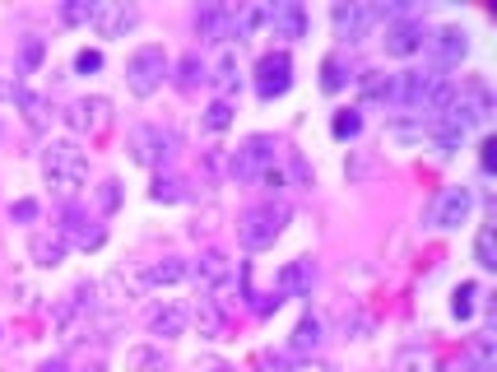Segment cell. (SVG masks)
Segmentation results:
<instances>
[{
  "label": "cell",
  "mask_w": 497,
  "mask_h": 372,
  "mask_svg": "<svg viewBox=\"0 0 497 372\" xmlns=\"http://www.w3.org/2000/svg\"><path fill=\"white\" fill-rule=\"evenodd\" d=\"M42 177L57 196H80L88 182V154L75 140H51L42 149Z\"/></svg>",
  "instance_id": "obj_1"
},
{
  "label": "cell",
  "mask_w": 497,
  "mask_h": 372,
  "mask_svg": "<svg viewBox=\"0 0 497 372\" xmlns=\"http://www.w3.org/2000/svg\"><path fill=\"white\" fill-rule=\"evenodd\" d=\"M284 223H288V205L265 200V205H256V210H247L237 219V237H242L247 252H265V247H274V237L284 233Z\"/></svg>",
  "instance_id": "obj_2"
},
{
  "label": "cell",
  "mask_w": 497,
  "mask_h": 372,
  "mask_svg": "<svg viewBox=\"0 0 497 372\" xmlns=\"http://www.w3.org/2000/svg\"><path fill=\"white\" fill-rule=\"evenodd\" d=\"M493 112H497V103H493L488 80H465V84H455V98L447 107V117L460 121L465 130H474V126H488Z\"/></svg>",
  "instance_id": "obj_3"
},
{
  "label": "cell",
  "mask_w": 497,
  "mask_h": 372,
  "mask_svg": "<svg viewBox=\"0 0 497 372\" xmlns=\"http://www.w3.org/2000/svg\"><path fill=\"white\" fill-rule=\"evenodd\" d=\"M163 80H168V51L163 47H140L131 61H126V84H131L135 98H149V93L163 89Z\"/></svg>",
  "instance_id": "obj_4"
},
{
  "label": "cell",
  "mask_w": 497,
  "mask_h": 372,
  "mask_svg": "<svg viewBox=\"0 0 497 372\" xmlns=\"http://www.w3.org/2000/svg\"><path fill=\"white\" fill-rule=\"evenodd\" d=\"M177 154V136L163 126H135L131 130V159L144 167H168Z\"/></svg>",
  "instance_id": "obj_5"
},
{
  "label": "cell",
  "mask_w": 497,
  "mask_h": 372,
  "mask_svg": "<svg viewBox=\"0 0 497 372\" xmlns=\"http://www.w3.org/2000/svg\"><path fill=\"white\" fill-rule=\"evenodd\" d=\"M274 167V140L270 136H251L233 149V159H228V173L237 182H261V173H270Z\"/></svg>",
  "instance_id": "obj_6"
},
{
  "label": "cell",
  "mask_w": 497,
  "mask_h": 372,
  "mask_svg": "<svg viewBox=\"0 0 497 372\" xmlns=\"http://www.w3.org/2000/svg\"><path fill=\"white\" fill-rule=\"evenodd\" d=\"M330 24H335V37L340 43H363L367 33H372V24H381L377 5H358V0H348V5H335L330 10Z\"/></svg>",
  "instance_id": "obj_7"
},
{
  "label": "cell",
  "mask_w": 497,
  "mask_h": 372,
  "mask_svg": "<svg viewBox=\"0 0 497 372\" xmlns=\"http://www.w3.org/2000/svg\"><path fill=\"white\" fill-rule=\"evenodd\" d=\"M293 84V61L288 51H265L261 61H256V93L270 103V98H284Z\"/></svg>",
  "instance_id": "obj_8"
},
{
  "label": "cell",
  "mask_w": 497,
  "mask_h": 372,
  "mask_svg": "<svg viewBox=\"0 0 497 372\" xmlns=\"http://www.w3.org/2000/svg\"><path fill=\"white\" fill-rule=\"evenodd\" d=\"M428 84L432 74L423 70H400L391 80V93H386V103H395L400 112H409V117H423V103H428Z\"/></svg>",
  "instance_id": "obj_9"
},
{
  "label": "cell",
  "mask_w": 497,
  "mask_h": 372,
  "mask_svg": "<svg viewBox=\"0 0 497 372\" xmlns=\"http://www.w3.org/2000/svg\"><path fill=\"white\" fill-rule=\"evenodd\" d=\"M423 47H428V56H432V66H437V70H451V66H460V61H465V51H470V37H465V28L447 24V28H437V33H428V37H423Z\"/></svg>",
  "instance_id": "obj_10"
},
{
  "label": "cell",
  "mask_w": 497,
  "mask_h": 372,
  "mask_svg": "<svg viewBox=\"0 0 497 372\" xmlns=\"http://www.w3.org/2000/svg\"><path fill=\"white\" fill-rule=\"evenodd\" d=\"M470 210H474V191H470V186H447V191L432 200L428 219L437 223V229H460V223L470 219Z\"/></svg>",
  "instance_id": "obj_11"
},
{
  "label": "cell",
  "mask_w": 497,
  "mask_h": 372,
  "mask_svg": "<svg viewBox=\"0 0 497 372\" xmlns=\"http://www.w3.org/2000/svg\"><path fill=\"white\" fill-rule=\"evenodd\" d=\"M423 24L418 19H409V14H400V19H391L386 24V37H381V47H386V56H395V61H404V56H414V51H423Z\"/></svg>",
  "instance_id": "obj_12"
},
{
  "label": "cell",
  "mask_w": 497,
  "mask_h": 372,
  "mask_svg": "<svg viewBox=\"0 0 497 372\" xmlns=\"http://www.w3.org/2000/svg\"><path fill=\"white\" fill-rule=\"evenodd\" d=\"M61 117H65L70 130H80V136H98V130L112 121V103L107 98H75Z\"/></svg>",
  "instance_id": "obj_13"
},
{
  "label": "cell",
  "mask_w": 497,
  "mask_h": 372,
  "mask_svg": "<svg viewBox=\"0 0 497 372\" xmlns=\"http://www.w3.org/2000/svg\"><path fill=\"white\" fill-rule=\"evenodd\" d=\"M140 24V10L126 5V0H103V5H94V28L98 37H126Z\"/></svg>",
  "instance_id": "obj_14"
},
{
  "label": "cell",
  "mask_w": 497,
  "mask_h": 372,
  "mask_svg": "<svg viewBox=\"0 0 497 372\" xmlns=\"http://www.w3.org/2000/svg\"><path fill=\"white\" fill-rule=\"evenodd\" d=\"M265 24H270L274 37L298 43V37H307V10L298 5V0H284V5H270L265 10Z\"/></svg>",
  "instance_id": "obj_15"
},
{
  "label": "cell",
  "mask_w": 497,
  "mask_h": 372,
  "mask_svg": "<svg viewBox=\"0 0 497 372\" xmlns=\"http://www.w3.org/2000/svg\"><path fill=\"white\" fill-rule=\"evenodd\" d=\"M195 37H200V43H218V47H224L233 37V10L228 5H205L195 14Z\"/></svg>",
  "instance_id": "obj_16"
},
{
  "label": "cell",
  "mask_w": 497,
  "mask_h": 372,
  "mask_svg": "<svg viewBox=\"0 0 497 372\" xmlns=\"http://www.w3.org/2000/svg\"><path fill=\"white\" fill-rule=\"evenodd\" d=\"M191 326V312L181 303H158L149 307V335H163V340H177V335H187Z\"/></svg>",
  "instance_id": "obj_17"
},
{
  "label": "cell",
  "mask_w": 497,
  "mask_h": 372,
  "mask_svg": "<svg viewBox=\"0 0 497 372\" xmlns=\"http://www.w3.org/2000/svg\"><path fill=\"white\" fill-rule=\"evenodd\" d=\"M311 284H317V275H311L307 256L288 260V266L279 270V298H311Z\"/></svg>",
  "instance_id": "obj_18"
},
{
  "label": "cell",
  "mask_w": 497,
  "mask_h": 372,
  "mask_svg": "<svg viewBox=\"0 0 497 372\" xmlns=\"http://www.w3.org/2000/svg\"><path fill=\"white\" fill-rule=\"evenodd\" d=\"M210 80L224 89V93H233L237 84H242V66H237V43H224L214 51V66H210Z\"/></svg>",
  "instance_id": "obj_19"
},
{
  "label": "cell",
  "mask_w": 497,
  "mask_h": 372,
  "mask_svg": "<svg viewBox=\"0 0 497 372\" xmlns=\"http://www.w3.org/2000/svg\"><path fill=\"white\" fill-rule=\"evenodd\" d=\"M181 279H187V260L163 256V260L140 270V289H163V284H181Z\"/></svg>",
  "instance_id": "obj_20"
},
{
  "label": "cell",
  "mask_w": 497,
  "mask_h": 372,
  "mask_svg": "<svg viewBox=\"0 0 497 372\" xmlns=\"http://www.w3.org/2000/svg\"><path fill=\"white\" fill-rule=\"evenodd\" d=\"M465 136L470 130L460 121H451V117H432V126H428V144L437 149V154H455V149L465 144Z\"/></svg>",
  "instance_id": "obj_21"
},
{
  "label": "cell",
  "mask_w": 497,
  "mask_h": 372,
  "mask_svg": "<svg viewBox=\"0 0 497 372\" xmlns=\"http://www.w3.org/2000/svg\"><path fill=\"white\" fill-rule=\"evenodd\" d=\"M28 252H33V260H38L42 270H51V266H61L65 260V237L61 233H33Z\"/></svg>",
  "instance_id": "obj_22"
},
{
  "label": "cell",
  "mask_w": 497,
  "mask_h": 372,
  "mask_svg": "<svg viewBox=\"0 0 497 372\" xmlns=\"http://www.w3.org/2000/svg\"><path fill=\"white\" fill-rule=\"evenodd\" d=\"M465 363H470L474 372H497V335H493V330H478V335H474Z\"/></svg>",
  "instance_id": "obj_23"
},
{
  "label": "cell",
  "mask_w": 497,
  "mask_h": 372,
  "mask_svg": "<svg viewBox=\"0 0 497 372\" xmlns=\"http://www.w3.org/2000/svg\"><path fill=\"white\" fill-rule=\"evenodd\" d=\"M191 316H195V326H200V335H205V340H228V316L218 312L210 298H200Z\"/></svg>",
  "instance_id": "obj_24"
},
{
  "label": "cell",
  "mask_w": 497,
  "mask_h": 372,
  "mask_svg": "<svg viewBox=\"0 0 497 372\" xmlns=\"http://www.w3.org/2000/svg\"><path fill=\"white\" fill-rule=\"evenodd\" d=\"M228 275H233V266H228V256H224V252H205V256L195 260V279L205 284V293H210V289H218Z\"/></svg>",
  "instance_id": "obj_25"
},
{
  "label": "cell",
  "mask_w": 497,
  "mask_h": 372,
  "mask_svg": "<svg viewBox=\"0 0 497 372\" xmlns=\"http://www.w3.org/2000/svg\"><path fill=\"white\" fill-rule=\"evenodd\" d=\"M61 237H75L80 247L88 252V247H103V229H88V219L75 210V205H70L65 210V223H61Z\"/></svg>",
  "instance_id": "obj_26"
},
{
  "label": "cell",
  "mask_w": 497,
  "mask_h": 372,
  "mask_svg": "<svg viewBox=\"0 0 497 372\" xmlns=\"http://www.w3.org/2000/svg\"><path fill=\"white\" fill-rule=\"evenodd\" d=\"M126 368L131 372H168V353L154 345H135V349H126Z\"/></svg>",
  "instance_id": "obj_27"
},
{
  "label": "cell",
  "mask_w": 497,
  "mask_h": 372,
  "mask_svg": "<svg viewBox=\"0 0 497 372\" xmlns=\"http://www.w3.org/2000/svg\"><path fill=\"white\" fill-rule=\"evenodd\" d=\"M391 372H437V359L428 349H418V345H409V349H400L395 353V363H391Z\"/></svg>",
  "instance_id": "obj_28"
},
{
  "label": "cell",
  "mask_w": 497,
  "mask_h": 372,
  "mask_svg": "<svg viewBox=\"0 0 497 372\" xmlns=\"http://www.w3.org/2000/svg\"><path fill=\"white\" fill-rule=\"evenodd\" d=\"M317 345H321V322H317V316L307 312L302 322L293 326V340H288V349H293V353H311Z\"/></svg>",
  "instance_id": "obj_29"
},
{
  "label": "cell",
  "mask_w": 497,
  "mask_h": 372,
  "mask_svg": "<svg viewBox=\"0 0 497 372\" xmlns=\"http://www.w3.org/2000/svg\"><path fill=\"white\" fill-rule=\"evenodd\" d=\"M14 103L24 107V117H28V126H33V130H42V126H47V103H42V98H38V93H33V89L14 84Z\"/></svg>",
  "instance_id": "obj_30"
},
{
  "label": "cell",
  "mask_w": 497,
  "mask_h": 372,
  "mask_svg": "<svg viewBox=\"0 0 497 372\" xmlns=\"http://www.w3.org/2000/svg\"><path fill=\"white\" fill-rule=\"evenodd\" d=\"M474 260H478V270H497V229L493 223H484L474 237Z\"/></svg>",
  "instance_id": "obj_31"
},
{
  "label": "cell",
  "mask_w": 497,
  "mask_h": 372,
  "mask_svg": "<svg viewBox=\"0 0 497 372\" xmlns=\"http://www.w3.org/2000/svg\"><path fill=\"white\" fill-rule=\"evenodd\" d=\"M340 330H344V340H367V335L377 330V322H372L363 307H348V312L340 316Z\"/></svg>",
  "instance_id": "obj_32"
},
{
  "label": "cell",
  "mask_w": 497,
  "mask_h": 372,
  "mask_svg": "<svg viewBox=\"0 0 497 372\" xmlns=\"http://www.w3.org/2000/svg\"><path fill=\"white\" fill-rule=\"evenodd\" d=\"M428 117H418V121H391V126H386V136H391V140H400V144H423V140H428Z\"/></svg>",
  "instance_id": "obj_33"
},
{
  "label": "cell",
  "mask_w": 497,
  "mask_h": 372,
  "mask_svg": "<svg viewBox=\"0 0 497 372\" xmlns=\"http://www.w3.org/2000/svg\"><path fill=\"white\" fill-rule=\"evenodd\" d=\"M200 80H210V66L200 61V51H187V56H181V66H177V84L181 89H195Z\"/></svg>",
  "instance_id": "obj_34"
},
{
  "label": "cell",
  "mask_w": 497,
  "mask_h": 372,
  "mask_svg": "<svg viewBox=\"0 0 497 372\" xmlns=\"http://www.w3.org/2000/svg\"><path fill=\"white\" fill-rule=\"evenodd\" d=\"M265 24V10L261 5H247V10H233V37L242 43V37H251L256 28Z\"/></svg>",
  "instance_id": "obj_35"
},
{
  "label": "cell",
  "mask_w": 497,
  "mask_h": 372,
  "mask_svg": "<svg viewBox=\"0 0 497 372\" xmlns=\"http://www.w3.org/2000/svg\"><path fill=\"white\" fill-rule=\"evenodd\" d=\"M358 89H363L367 103H386V93H391V80H386L381 70H363V74H358Z\"/></svg>",
  "instance_id": "obj_36"
},
{
  "label": "cell",
  "mask_w": 497,
  "mask_h": 372,
  "mask_svg": "<svg viewBox=\"0 0 497 372\" xmlns=\"http://www.w3.org/2000/svg\"><path fill=\"white\" fill-rule=\"evenodd\" d=\"M474 298H484V293H478V284H460V289L451 293V312H455V322H470V316H474Z\"/></svg>",
  "instance_id": "obj_37"
},
{
  "label": "cell",
  "mask_w": 497,
  "mask_h": 372,
  "mask_svg": "<svg viewBox=\"0 0 497 372\" xmlns=\"http://www.w3.org/2000/svg\"><path fill=\"white\" fill-rule=\"evenodd\" d=\"M228 126H233V103L228 98H214L205 107V130H214V136H218V130H228Z\"/></svg>",
  "instance_id": "obj_38"
},
{
  "label": "cell",
  "mask_w": 497,
  "mask_h": 372,
  "mask_svg": "<svg viewBox=\"0 0 497 372\" xmlns=\"http://www.w3.org/2000/svg\"><path fill=\"white\" fill-rule=\"evenodd\" d=\"M348 84V74H344V66L335 61V56H325V61H321V89L325 93H340Z\"/></svg>",
  "instance_id": "obj_39"
},
{
  "label": "cell",
  "mask_w": 497,
  "mask_h": 372,
  "mask_svg": "<svg viewBox=\"0 0 497 372\" xmlns=\"http://www.w3.org/2000/svg\"><path fill=\"white\" fill-rule=\"evenodd\" d=\"M330 130H335V140H354L358 130H363V117H358V112H335Z\"/></svg>",
  "instance_id": "obj_40"
},
{
  "label": "cell",
  "mask_w": 497,
  "mask_h": 372,
  "mask_svg": "<svg viewBox=\"0 0 497 372\" xmlns=\"http://www.w3.org/2000/svg\"><path fill=\"white\" fill-rule=\"evenodd\" d=\"M61 24H94V5L75 0V5H61Z\"/></svg>",
  "instance_id": "obj_41"
},
{
  "label": "cell",
  "mask_w": 497,
  "mask_h": 372,
  "mask_svg": "<svg viewBox=\"0 0 497 372\" xmlns=\"http://www.w3.org/2000/svg\"><path fill=\"white\" fill-rule=\"evenodd\" d=\"M98 205H103L107 214H112L117 205H121V182H117V177H107V182L98 186Z\"/></svg>",
  "instance_id": "obj_42"
},
{
  "label": "cell",
  "mask_w": 497,
  "mask_h": 372,
  "mask_svg": "<svg viewBox=\"0 0 497 372\" xmlns=\"http://www.w3.org/2000/svg\"><path fill=\"white\" fill-rule=\"evenodd\" d=\"M42 56H47V47H42V37H28L24 43V74H33L42 66Z\"/></svg>",
  "instance_id": "obj_43"
},
{
  "label": "cell",
  "mask_w": 497,
  "mask_h": 372,
  "mask_svg": "<svg viewBox=\"0 0 497 372\" xmlns=\"http://www.w3.org/2000/svg\"><path fill=\"white\" fill-rule=\"evenodd\" d=\"M75 70H80V74H98V70H103V51L84 47V51L75 56Z\"/></svg>",
  "instance_id": "obj_44"
},
{
  "label": "cell",
  "mask_w": 497,
  "mask_h": 372,
  "mask_svg": "<svg viewBox=\"0 0 497 372\" xmlns=\"http://www.w3.org/2000/svg\"><path fill=\"white\" fill-rule=\"evenodd\" d=\"M154 200H168V205L181 200V182H177V177H158V182H154Z\"/></svg>",
  "instance_id": "obj_45"
},
{
  "label": "cell",
  "mask_w": 497,
  "mask_h": 372,
  "mask_svg": "<svg viewBox=\"0 0 497 372\" xmlns=\"http://www.w3.org/2000/svg\"><path fill=\"white\" fill-rule=\"evenodd\" d=\"M191 372H237V363L214 359V353H210V359H195V368H191Z\"/></svg>",
  "instance_id": "obj_46"
},
{
  "label": "cell",
  "mask_w": 497,
  "mask_h": 372,
  "mask_svg": "<svg viewBox=\"0 0 497 372\" xmlns=\"http://www.w3.org/2000/svg\"><path fill=\"white\" fill-rule=\"evenodd\" d=\"M10 219H19V223H33V219H38V200H19V205H14V210H10Z\"/></svg>",
  "instance_id": "obj_47"
},
{
  "label": "cell",
  "mask_w": 497,
  "mask_h": 372,
  "mask_svg": "<svg viewBox=\"0 0 497 372\" xmlns=\"http://www.w3.org/2000/svg\"><path fill=\"white\" fill-rule=\"evenodd\" d=\"M288 177H293V186H311V167H307L302 159H293V163H288Z\"/></svg>",
  "instance_id": "obj_48"
},
{
  "label": "cell",
  "mask_w": 497,
  "mask_h": 372,
  "mask_svg": "<svg viewBox=\"0 0 497 372\" xmlns=\"http://www.w3.org/2000/svg\"><path fill=\"white\" fill-rule=\"evenodd\" d=\"M261 186H265L270 196H279L284 191V173H279V167H270V173H261Z\"/></svg>",
  "instance_id": "obj_49"
},
{
  "label": "cell",
  "mask_w": 497,
  "mask_h": 372,
  "mask_svg": "<svg viewBox=\"0 0 497 372\" xmlns=\"http://www.w3.org/2000/svg\"><path fill=\"white\" fill-rule=\"evenodd\" d=\"M478 149H484V154H478V163H484V173H493V167H497V140H484Z\"/></svg>",
  "instance_id": "obj_50"
},
{
  "label": "cell",
  "mask_w": 497,
  "mask_h": 372,
  "mask_svg": "<svg viewBox=\"0 0 497 372\" xmlns=\"http://www.w3.org/2000/svg\"><path fill=\"white\" fill-rule=\"evenodd\" d=\"M293 372H335L330 363H302V368H293Z\"/></svg>",
  "instance_id": "obj_51"
},
{
  "label": "cell",
  "mask_w": 497,
  "mask_h": 372,
  "mask_svg": "<svg viewBox=\"0 0 497 372\" xmlns=\"http://www.w3.org/2000/svg\"><path fill=\"white\" fill-rule=\"evenodd\" d=\"M38 372H65V359H47Z\"/></svg>",
  "instance_id": "obj_52"
},
{
  "label": "cell",
  "mask_w": 497,
  "mask_h": 372,
  "mask_svg": "<svg viewBox=\"0 0 497 372\" xmlns=\"http://www.w3.org/2000/svg\"><path fill=\"white\" fill-rule=\"evenodd\" d=\"M80 372H107V368H103V359H94V363H84Z\"/></svg>",
  "instance_id": "obj_53"
},
{
  "label": "cell",
  "mask_w": 497,
  "mask_h": 372,
  "mask_svg": "<svg viewBox=\"0 0 497 372\" xmlns=\"http://www.w3.org/2000/svg\"><path fill=\"white\" fill-rule=\"evenodd\" d=\"M451 372H474V368H470V363H455V368H451Z\"/></svg>",
  "instance_id": "obj_54"
}]
</instances>
